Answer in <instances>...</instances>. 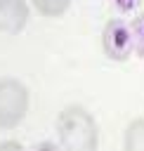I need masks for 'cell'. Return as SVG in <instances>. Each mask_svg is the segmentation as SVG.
I'll use <instances>...</instances> for the list:
<instances>
[{"label":"cell","instance_id":"6da1fadb","mask_svg":"<svg viewBox=\"0 0 144 151\" xmlns=\"http://www.w3.org/2000/svg\"><path fill=\"white\" fill-rule=\"evenodd\" d=\"M59 146L68 151H94L99 144V130L94 118L83 106H66L57 118Z\"/></svg>","mask_w":144,"mask_h":151},{"label":"cell","instance_id":"7a4b0ae2","mask_svg":"<svg viewBox=\"0 0 144 151\" xmlns=\"http://www.w3.org/2000/svg\"><path fill=\"white\" fill-rule=\"evenodd\" d=\"M28 90L14 78L0 80V130L17 127L28 111Z\"/></svg>","mask_w":144,"mask_h":151},{"label":"cell","instance_id":"3957f363","mask_svg":"<svg viewBox=\"0 0 144 151\" xmlns=\"http://www.w3.org/2000/svg\"><path fill=\"white\" fill-rule=\"evenodd\" d=\"M102 47L111 61H127L135 52L132 31L123 19H109L102 31Z\"/></svg>","mask_w":144,"mask_h":151},{"label":"cell","instance_id":"277c9868","mask_svg":"<svg viewBox=\"0 0 144 151\" xmlns=\"http://www.w3.org/2000/svg\"><path fill=\"white\" fill-rule=\"evenodd\" d=\"M28 24L26 0H0V33H19Z\"/></svg>","mask_w":144,"mask_h":151},{"label":"cell","instance_id":"5b68a950","mask_svg":"<svg viewBox=\"0 0 144 151\" xmlns=\"http://www.w3.org/2000/svg\"><path fill=\"white\" fill-rule=\"evenodd\" d=\"M123 146L125 151H144V118H135L127 125Z\"/></svg>","mask_w":144,"mask_h":151},{"label":"cell","instance_id":"8992f818","mask_svg":"<svg viewBox=\"0 0 144 151\" xmlns=\"http://www.w3.org/2000/svg\"><path fill=\"white\" fill-rule=\"evenodd\" d=\"M31 2L42 17H61L71 7V0H31Z\"/></svg>","mask_w":144,"mask_h":151},{"label":"cell","instance_id":"52a82bcc","mask_svg":"<svg viewBox=\"0 0 144 151\" xmlns=\"http://www.w3.org/2000/svg\"><path fill=\"white\" fill-rule=\"evenodd\" d=\"M130 31H132V40H135V52L139 57H144V12L132 19Z\"/></svg>","mask_w":144,"mask_h":151},{"label":"cell","instance_id":"ba28073f","mask_svg":"<svg viewBox=\"0 0 144 151\" xmlns=\"http://www.w3.org/2000/svg\"><path fill=\"white\" fill-rule=\"evenodd\" d=\"M111 2H113V7H116L120 14H127V12H135L142 0H111Z\"/></svg>","mask_w":144,"mask_h":151},{"label":"cell","instance_id":"9c48e42d","mask_svg":"<svg viewBox=\"0 0 144 151\" xmlns=\"http://www.w3.org/2000/svg\"><path fill=\"white\" fill-rule=\"evenodd\" d=\"M0 149H21V144L14 139H7V142H0Z\"/></svg>","mask_w":144,"mask_h":151}]
</instances>
